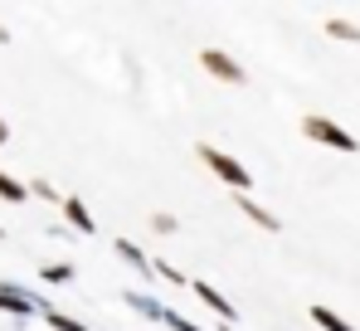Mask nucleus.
Returning <instances> with one entry per match:
<instances>
[{
    "instance_id": "1",
    "label": "nucleus",
    "mask_w": 360,
    "mask_h": 331,
    "mask_svg": "<svg viewBox=\"0 0 360 331\" xmlns=\"http://www.w3.org/2000/svg\"><path fill=\"white\" fill-rule=\"evenodd\" d=\"M302 132L311 137V142H321V146H331V151H360V142L346 132V127H336L331 117H316V112H307L302 117Z\"/></svg>"
},
{
    "instance_id": "2",
    "label": "nucleus",
    "mask_w": 360,
    "mask_h": 331,
    "mask_svg": "<svg viewBox=\"0 0 360 331\" xmlns=\"http://www.w3.org/2000/svg\"><path fill=\"white\" fill-rule=\"evenodd\" d=\"M195 151H200V161L210 166V170H214V175H219L224 185H234V195H243V190L253 185V175H248V170H243V166L234 161V156H224L219 146H205V142H200Z\"/></svg>"
},
{
    "instance_id": "3",
    "label": "nucleus",
    "mask_w": 360,
    "mask_h": 331,
    "mask_svg": "<svg viewBox=\"0 0 360 331\" xmlns=\"http://www.w3.org/2000/svg\"><path fill=\"white\" fill-rule=\"evenodd\" d=\"M200 63H205V68H210V73H214V78H219V83H248V73H243V63L234 54H224V49H205V54H200Z\"/></svg>"
},
{
    "instance_id": "4",
    "label": "nucleus",
    "mask_w": 360,
    "mask_h": 331,
    "mask_svg": "<svg viewBox=\"0 0 360 331\" xmlns=\"http://www.w3.org/2000/svg\"><path fill=\"white\" fill-rule=\"evenodd\" d=\"M190 287H195V292H200V302H205V307H214V312H219V317H224V327H229V322H234V307H229V302H224V297H219V292H214V287H210V282H200V277H195V282H190Z\"/></svg>"
},
{
    "instance_id": "5",
    "label": "nucleus",
    "mask_w": 360,
    "mask_h": 331,
    "mask_svg": "<svg viewBox=\"0 0 360 331\" xmlns=\"http://www.w3.org/2000/svg\"><path fill=\"white\" fill-rule=\"evenodd\" d=\"M234 200H239V210L258 224V229H268V234H278V229H283V224H278V215H268V210H263V205H253L248 195H234Z\"/></svg>"
},
{
    "instance_id": "6",
    "label": "nucleus",
    "mask_w": 360,
    "mask_h": 331,
    "mask_svg": "<svg viewBox=\"0 0 360 331\" xmlns=\"http://www.w3.org/2000/svg\"><path fill=\"white\" fill-rule=\"evenodd\" d=\"M63 215H68V224H73V229H83V234H93V229H98L83 200H63Z\"/></svg>"
},
{
    "instance_id": "7",
    "label": "nucleus",
    "mask_w": 360,
    "mask_h": 331,
    "mask_svg": "<svg viewBox=\"0 0 360 331\" xmlns=\"http://www.w3.org/2000/svg\"><path fill=\"white\" fill-rule=\"evenodd\" d=\"M311 322H316L321 331H356L351 322H346V317H336L331 307H311Z\"/></svg>"
},
{
    "instance_id": "8",
    "label": "nucleus",
    "mask_w": 360,
    "mask_h": 331,
    "mask_svg": "<svg viewBox=\"0 0 360 331\" xmlns=\"http://www.w3.org/2000/svg\"><path fill=\"white\" fill-rule=\"evenodd\" d=\"M0 200H10V205H25V200H30V185H20L15 175H5V170H0Z\"/></svg>"
},
{
    "instance_id": "9",
    "label": "nucleus",
    "mask_w": 360,
    "mask_h": 331,
    "mask_svg": "<svg viewBox=\"0 0 360 331\" xmlns=\"http://www.w3.org/2000/svg\"><path fill=\"white\" fill-rule=\"evenodd\" d=\"M0 312H15V317H25V312H34V307H30L20 292H5V287H0Z\"/></svg>"
},
{
    "instance_id": "10",
    "label": "nucleus",
    "mask_w": 360,
    "mask_h": 331,
    "mask_svg": "<svg viewBox=\"0 0 360 331\" xmlns=\"http://www.w3.org/2000/svg\"><path fill=\"white\" fill-rule=\"evenodd\" d=\"M326 35H331V39H346V44H360V30H356V25H346V20H331Z\"/></svg>"
},
{
    "instance_id": "11",
    "label": "nucleus",
    "mask_w": 360,
    "mask_h": 331,
    "mask_svg": "<svg viewBox=\"0 0 360 331\" xmlns=\"http://www.w3.org/2000/svg\"><path fill=\"white\" fill-rule=\"evenodd\" d=\"M117 254L127 258V263H141V268H146V258H141V249H136V244H127V239H117Z\"/></svg>"
},
{
    "instance_id": "12",
    "label": "nucleus",
    "mask_w": 360,
    "mask_h": 331,
    "mask_svg": "<svg viewBox=\"0 0 360 331\" xmlns=\"http://www.w3.org/2000/svg\"><path fill=\"white\" fill-rule=\"evenodd\" d=\"M151 229H156V234H176L180 224H176V215H151Z\"/></svg>"
},
{
    "instance_id": "13",
    "label": "nucleus",
    "mask_w": 360,
    "mask_h": 331,
    "mask_svg": "<svg viewBox=\"0 0 360 331\" xmlns=\"http://www.w3.org/2000/svg\"><path fill=\"white\" fill-rule=\"evenodd\" d=\"M44 277H49V282H68L73 268H68V263H54V268H44Z\"/></svg>"
},
{
    "instance_id": "14",
    "label": "nucleus",
    "mask_w": 360,
    "mask_h": 331,
    "mask_svg": "<svg viewBox=\"0 0 360 331\" xmlns=\"http://www.w3.org/2000/svg\"><path fill=\"white\" fill-rule=\"evenodd\" d=\"M49 327H59V331H88V327H78V322H68V317H59V312H49Z\"/></svg>"
},
{
    "instance_id": "15",
    "label": "nucleus",
    "mask_w": 360,
    "mask_h": 331,
    "mask_svg": "<svg viewBox=\"0 0 360 331\" xmlns=\"http://www.w3.org/2000/svg\"><path fill=\"white\" fill-rule=\"evenodd\" d=\"M30 195H44V200H59V195H54V185H49V180H34V185H30Z\"/></svg>"
},
{
    "instance_id": "16",
    "label": "nucleus",
    "mask_w": 360,
    "mask_h": 331,
    "mask_svg": "<svg viewBox=\"0 0 360 331\" xmlns=\"http://www.w3.org/2000/svg\"><path fill=\"white\" fill-rule=\"evenodd\" d=\"M0 142H10V127H5V122H0Z\"/></svg>"
},
{
    "instance_id": "17",
    "label": "nucleus",
    "mask_w": 360,
    "mask_h": 331,
    "mask_svg": "<svg viewBox=\"0 0 360 331\" xmlns=\"http://www.w3.org/2000/svg\"><path fill=\"white\" fill-rule=\"evenodd\" d=\"M5 39H10V35H5V25H0V44H5Z\"/></svg>"
},
{
    "instance_id": "18",
    "label": "nucleus",
    "mask_w": 360,
    "mask_h": 331,
    "mask_svg": "<svg viewBox=\"0 0 360 331\" xmlns=\"http://www.w3.org/2000/svg\"><path fill=\"white\" fill-rule=\"evenodd\" d=\"M224 331H234V327H224Z\"/></svg>"
},
{
    "instance_id": "19",
    "label": "nucleus",
    "mask_w": 360,
    "mask_h": 331,
    "mask_svg": "<svg viewBox=\"0 0 360 331\" xmlns=\"http://www.w3.org/2000/svg\"><path fill=\"white\" fill-rule=\"evenodd\" d=\"M0 234H5V229H0Z\"/></svg>"
}]
</instances>
